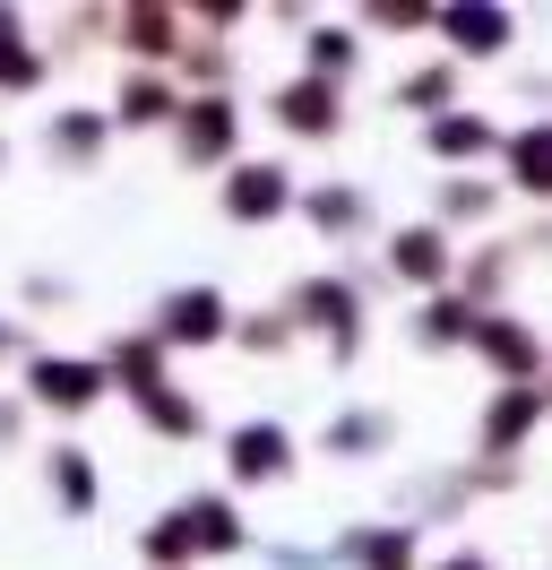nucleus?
I'll return each mask as SVG.
<instances>
[{"mask_svg": "<svg viewBox=\"0 0 552 570\" xmlns=\"http://www.w3.org/2000/svg\"><path fill=\"white\" fill-rule=\"evenodd\" d=\"M276 312L294 321V337H328V363H337V372L363 355V321H372V312H363V285L337 277V268H319V277H294Z\"/></svg>", "mask_w": 552, "mask_h": 570, "instance_id": "1", "label": "nucleus"}, {"mask_svg": "<svg viewBox=\"0 0 552 570\" xmlns=\"http://www.w3.org/2000/svg\"><path fill=\"white\" fill-rule=\"evenodd\" d=\"M466 355L501 381V390H535L544 381V328L535 321H518L510 303L501 312H475V328H466Z\"/></svg>", "mask_w": 552, "mask_h": 570, "instance_id": "2", "label": "nucleus"}, {"mask_svg": "<svg viewBox=\"0 0 552 570\" xmlns=\"http://www.w3.org/2000/svg\"><path fill=\"white\" fill-rule=\"evenodd\" d=\"M165 139H172V156H181L190 174H225L241 156V105L234 96H181Z\"/></svg>", "mask_w": 552, "mask_h": 570, "instance_id": "3", "label": "nucleus"}, {"mask_svg": "<svg viewBox=\"0 0 552 570\" xmlns=\"http://www.w3.org/2000/svg\"><path fill=\"white\" fill-rule=\"evenodd\" d=\"M294 165H276V156H234L225 181H216V208L234 216V225H285L294 216Z\"/></svg>", "mask_w": 552, "mask_h": 570, "instance_id": "4", "label": "nucleus"}, {"mask_svg": "<svg viewBox=\"0 0 552 570\" xmlns=\"http://www.w3.org/2000/svg\"><path fill=\"white\" fill-rule=\"evenodd\" d=\"M225 328H234V303H225V285H172L165 303H156V321L147 337L165 346V355H190V346H225Z\"/></svg>", "mask_w": 552, "mask_h": 570, "instance_id": "5", "label": "nucleus"}, {"mask_svg": "<svg viewBox=\"0 0 552 570\" xmlns=\"http://www.w3.org/2000/svg\"><path fill=\"white\" fill-rule=\"evenodd\" d=\"M103 36H112V52H121L130 70H172V52L190 43V18H181L172 0H130V9L103 18Z\"/></svg>", "mask_w": 552, "mask_h": 570, "instance_id": "6", "label": "nucleus"}, {"mask_svg": "<svg viewBox=\"0 0 552 570\" xmlns=\"http://www.w3.org/2000/svg\"><path fill=\"white\" fill-rule=\"evenodd\" d=\"M303 466V450H294V432L276 424V415H250V424L225 432V484L234 493H259V484H285Z\"/></svg>", "mask_w": 552, "mask_h": 570, "instance_id": "7", "label": "nucleus"}, {"mask_svg": "<svg viewBox=\"0 0 552 570\" xmlns=\"http://www.w3.org/2000/svg\"><path fill=\"white\" fill-rule=\"evenodd\" d=\"M268 121L285 130V139H303V147H319V139H337L345 130V87H328V78H276L268 87Z\"/></svg>", "mask_w": 552, "mask_h": 570, "instance_id": "8", "label": "nucleus"}, {"mask_svg": "<svg viewBox=\"0 0 552 570\" xmlns=\"http://www.w3.org/2000/svg\"><path fill=\"white\" fill-rule=\"evenodd\" d=\"M27 397L43 415H96L112 390H103L96 355H27Z\"/></svg>", "mask_w": 552, "mask_h": 570, "instance_id": "9", "label": "nucleus"}, {"mask_svg": "<svg viewBox=\"0 0 552 570\" xmlns=\"http://www.w3.org/2000/svg\"><path fill=\"white\" fill-rule=\"evenodd\" d=\"M388 277L406 285V294H448V277H457V243H448L432 216L388 225Z\"/></svg>", "mask_w": 552, "mask_h": 570, "instance_id": "10", "label": "nucleus"}, {"mask_svg": "<svg viewBox=\"0 0 552 570\" xmlns=\"http://www.w3.org/2000/svg\"><path fill=\"white\" fill-rule=\"evenodd\" d=\"M535 432H544V390H492V406L475 415V459L483 466H518Z\"/></svg>", "mask_w": 552, "mask_h": 570, "instance_id": "11", "label": "nucleus"}, {"mask_svg": "<svg viewBox=\"0 0 552 570\" xmlns=\"http://www.w3.org/2000/svg\"><path fill=\"white\" fill-rule=\"evenodd\" d=\"M432 36H441V61H501L518 43V18L501 0H475V9H432Z\"/></svg>", "mask_w": 552, "mask_h": 570, "instance_id": "12", "label": "nucleus"}, {"mask_svg": "<svg viewBox=\"0 0 552 570\" xmlns=\"http://www.w3.org/2000/svg\"><path fill=\"white\" fill-rule=\"evenodd\" d=\"M423 147H432V165H448V174H475V165H492L501 156V121L475 105L441 112V121H423Z\"/></svg>", "mask_w": 552, "mask_h": 570, "instance_id": "13", "label": "nucleus"}, {"mask_svg": "<svg viewBox=\"0 0 552 570\" xmlns=\"http://www.w3.org/2000/svg\"><path fill=\"white\" fill-rule=\"evenodd\" d=\"M96 363H103V390H121L130 406H138L147 390H165V381H172V355L147 337V328H121V337H112Z\"/></svg>", "mask_w": 552, "mask_h": 570, "instance_id": "14", "label": "nucleus"}, {"mask_svg": "<svg viewBox=\"0 0 552 570\" xmlns=\"http://www.w3.org/2000/svg\"><path fill=\"white\" fill-rule=\"evenodd\" d=\"M172 112H181V87L165 70H121V96L103 105V121L138 139V130H172Z\"/></svg>", "mask_w": 552, "mask_h": 570, "instance_id": "15", "label": "nucleus"}, {"mask_svg": "<svg viewBox=\"0 0 552 570\" xmlns=\"http://www.w3.org/2000/svg\"><path fill=\"white\" fill-rule=\"evenodd\" d=\"M172 510H181V528H190V553H199V562L250 553V528H241L234 493H190V501H172Z\"/></svg>", "mask_w": 552, "mask_h": 570, "instance_id": "16", "label": "nucleus"}, {"mask_svg": "<svg viewBox=\"0 0 552 570\" xmlns=\"http://www.w3.org/2000/svg\"><path fill=\"white\" fill-rule=\"evenodd\" d=\"M501 190H518V199H552V130H544V121L501 130Z\"/></svg>", "mask_w": 552, "mask_h": 570, "instance_id": "17", "label": "nucleus"}, {"mask_svg": "<svg viewBox=\"0 0 552 570\" xmlns=\"http://www.w3.org/2000/svg\"><path fill=\"white\" fill-rule=\"evenodd\" d=\"M518 259H526V243H483V250H466V259H457V277H448V294H457V303H475V312H501Z\"/></svg>", "mask_w": 552, "mask_h": 570, "instance_id": "18", "label": "nucleus"}, {"mask_svg": "<svg viewBox=\"0 0 552 570\" xmlns=\"http://www.w3.org/2000/svg\"><path fill=\"white\" fill-rule=\"evenodd\" d=\"M103 139H112L103 105H61L52 121H43V156H52V165H69V174H87V165L103 156Z\"/></svg>", "mask_w": 552, "mask_h": 570, "instance_id": "19", "label": "nucleus"}, {"mask_svg": "<svg viewBox=\"0 0 552 570\" xmlns=\"http://www.w3.org/2000/svg\"><path fill=\"white\" fill-rule=\"evenodd\" d=\"M388 105H397V112H423V121H441V112L466 105V70H457V61H414V70H397Z\"/></svg>", "mask_w": 552, "mask_h": 570, "instance_id": "20", "label": "nucleus"}, {"mask_svg": "<svg viewBox=\"0 0 552 570\" xmlns=\"http://www.w3.org/2000/svg\"><path fill=\"white\" fill-rule=\"evenodd\" d=\"M294 208L310 216L319 243H354V234L372 225V199H363L354 181H310V190H294Z\"/></svg>", "mask_w": 552, "mask_h": 570, "instance_id": "21", "label": "nucleus"}, {"mask_svg": "<svg viewBox=\"0 0 552 570\" xmlns=\"http://www.w3.org/2000/svg\"><path fill=\"white\" fill-rule=\"evenodd\" d=\"M43 484H52V501H61L69 519H87V510L103 501L96 450H78V441H52V450H43Z\"/></svg>", "mask_w": 552, "mask_h": 570, "instance_id": "22", "label": "nucleus"}, {"mask_svg": "<svg viewBox=\"0 0 552 570\" xmlns=\"http://www.w3.org/2000/svg\"><path fill=\"white\" fill-rule=\"evenodd\" d=\"M354 70H363V36H354L345 18H310V27H303V78L345 87Z\"/></svg>", "mask_w": 552, "mask_h": 570, "instance_id": "23", "label": "nucleus"}, {"mask_svg": "<svg viewBox=\"0 0 552 570\" xmlns=\"http://www.w3.org/2000/svg\"><path fill=\"white\" fill-rule=\"evenodd\" d=\"M337 562L345 570H423V535L414 528H354V535H337Z\"/></svg>", "mask_w": 552, "mask_h": 570, "instance_id": "24", "label": "nucleus"}, {"mask_svg": "<svg viewBox=\"0 0 552 570\" xmlns=\"http://www.w3.org/2000/svg\"><path fill=\"white\" fill-rule=\"evenodd\" d=\"M43 78H52V52L27 36L18 9H0V96H34Z\"/></svg>", "mask_w": 552, "mask_h": 570, "instance_id": "25", "label": "nucleus"}, {"mask_svg": "<svg viewBox=\"0 0 552 570\" xmlns=\"http://www.w3.org/2000/svg\"><path fill=\"white\" fill-rule=\"evenodd\" d=\"M492 216H501V181H483V174H448L441 181V216H432V225H441L448 243H457L466 225H492Z\"/></svg>", "mask_w": 552, "mask_h": 570, "instance_id": "26", "label": "nucleus"}, {"mask_svg": "<svg viewBox=\"0 0 552 570\" xmlns=\"http://www.w3.org/2000/svg\"><path fill=\"white\" fill-rule=\"evenodd\" d=\"M138 424L156 432V441H199V432H207V406L190 390H172V381H165V390L138 397Z\"/></svg>", "mask_w": 552, "mask_h": 570, "instance_id": "27", "label": "nucleus"}, {"mask_svg": "<svg viewBox=\"0 0 552 570\" xmlns=\"http://www.w3.org/2000/svg\"><path fill=\"white\" fill-rule=\"evenodd\" d=\"M388 415H379V406H354V415H328V432H319V450H328V459H379V450H388Z\"/></svg>", "mask_w": 552, "mask_h": 570, "instance_id": "28", "label": "nucleus"}, {"mask_svg": "<svg viewBox=\"0 0 552 570\" xmlns=\"http://www.w3.org/2000/svg\"><path fill=\"white\" fill-rule=\"evenodd\" d=\"M466 328H475V303H457V294H423V312H414V346H423V355L466 346Z\"/></svg>", "mask_w": 552, "mask_h": 570, "instance_id": "29", "label": "nucleus"}, {"mask_svg": "<svg viewBox=\"0 0 552 570\" xmlns=\"http://www.w3.org/2000/svg\"><path fill=\"white\" fill-rule=\"evenodd\" d=\"M225 346H241V355H259V363H276V355H294L303 337H294V321H285V312H234Z\"/></svg>", "mask_w": 552, "mask_h": 570, "instance_id": "30", "label": "nucleus"}, {"mask_svg": "<svg viewBox=\"0 0 552 570\" xmlns=\"http://www.w3.org/2000/svg\"><path fill=\"white\" fill-rule=\"evenodd\" d=\"M138 562H147V570H199V553H190V528H181V510H165L156 528L138 535Z\"/></svg>", "mask_w": 552, "mask_h": 570, "instance_id": "31", "label": "nucleus"}, {"mask_svg": "<svg viewBox=\"0 0 552 570\" xmlns=\"http://www.w3.org/2000/svg\"><path fill=\"white\" fill-rule=\"evenodd\" d=\"M345 27H354V36H423V27H432V9H423V0H372V9H363V18H345Z\"/></svg>", "mask_w": 552, "mask_h": 570, "instance_id": "32", "label": "nucleus"}, {"mask_svg": "<svg viewBox=\"0 0 552 570\" xmlns=\"http://www.w3.org/2000/svg\"><path fill=\"white\" fill-rule=\"evenodd\" d=\"M423 570H492V553H475V544H457V553H441V562H423Z\"/></svg>", "mask_w": 552, "mask_h": 570, "instance_id": "33", "label": "nucleus"}, {"mask_svg": "<svg viewBox=\"0 0 552 570\" xmlns=\"http://www.w3.org/2000/svg\"><path fill=\"white\" fill-rule=\"evenodd\" d=\"M9 355H27V328H18V321H0V363H9Z\"/></svg>", "mask_w": 552, "mask_h": 570, "instance_id": "34", "label": "nucleus"}, {"mask_svg": "<svg viewBox=\"0 0 552 570\" xmlns=\"http://www.w3.org/2000/svg\"><path fill=\"white\" fill-rule=\"evenodd\" d=\"M9 432H18V406H0V441H9Z\"/></svg>", "mask_w": 552, "mask_h": 570, "instance_id": "35", "label": "nucleus"}, {"mask_svg": "<svg viewBox=\"0 0 552 570\" xmlns=\"http://www.w3.org/2000/svg\"><path fill=\"white\" fill-rule=\"evenodd\" d=\"M0 174H9V130H0Z\"/></svg>", "mask_w": 552, "mask_h": 570, "instance_id": "36", "label": "nucleus"}]
</instances>
